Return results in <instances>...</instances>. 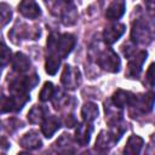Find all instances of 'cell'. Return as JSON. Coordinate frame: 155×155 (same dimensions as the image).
I'll return each mask as SVG.
<instances>
[{"instance_id": "28", "label": "cell", "mask_w": 155, "mask_h": 155, "mask_svg": "<svg viewBox=\"0 0 155 155\" xmlns=\"http://www.w3.org/2000/svg\"><path fill=\"white\" fill-rule=\"evenodd\" d=\"M65 124H67V126L68 127H73L74 125H75V120H74V117L70 115V116H68V119L65 120Z\"/></svg>"}, {"instance_id": "26", "label": "cell", "mask_w": 155, "mask_h": 155, "mask_svg": "<svg viewBox=\"0 0 155 155\" xmlns=\"http://www.w3.org/2000/svg\"><path fill=\"white\" fill-rule=\"evenodd\" d=\"M153 70H154V65L151 64V65L149 67V69H148V73H147V80L149 81L150 86H153V85H154V76H153Z\"/></svg>"}, {"instance_id": "15", "label": "cell", "mask_w": 155, "mask_h": 155, "mask_svg": "<svg viewBox=\"0 0 155 155\" xmlns=\"http://www.w3.org/2000/svg\"><path fill=\"white\" fill-rule=\"evenodd\" d=\"M12 68H13L15 71H17L19 74L25 73L30 68V61L24 53L17 52L12 58Z\"/></svg>"}, {"instance_id": "27", "label": "cell", "mask_w": 155, "mask_h": 155, "mask_svg": "<svg viewBox=\"0 0 155 155\" xmlns=\"http://www.w3.org/2000/svg\"><path fill=\"white\" fill-rule=\"evenodd\" d=\"M145 2H147L148 11L153 15V12H154V0H145Z\"/></svg>"}, {"instance_id": "18", "label": "cell", "mask_w": 155, "mask_h": 155, "mask_svg": "<svg viewBox=\"0 0 155 155\" xmlns=\"http://www.w3.org/2000/svg\"><path fill=\"white\" fill-rule=\"evenodd\" d=\"M113 144H114V140L111 139L109 132L107 133V132L102 131L98 134L97 139H96V149L99 150V151H107V150H109L113 147Z\"/></svg>"}, {"instance_id": "14", "label": "cell", "mask_w": 155, "mask_h": 155, "mask_svg": "<svg viewBox=\"0 0 155 155\" xmlns=\"http://www.w3.org/2000/svg\"><path fill=\"white\" fill-rule=\"evenodd\" d=\"M21 145L24 148V149H28V150H34V149H38L42 145V142H41V138L39 137V134L36 132H28L25 133L22 138H21Z\"/></svg>"}, {"instance_id": "10", "label": "cell", "mask_w": 155, "mask_h": 155, "mask_svg": "<svg viewBox=\"0 0 155 155\" xmlns=\"http://www.w3.org/2000/svg\"><path fill=\"white\" fill-rule=\"evenodd\" d=\"M92 125L91 122H81L78 125L76 130H75V140L81 145L85 147L88 144L90 139H91V134H92Z\"/></svg>"}, {"instance_id": "20", "label": "cell", "mask_w": 155, "mask_h": 155, "mask_svg": "<svg viewBox=\"0 0 155 155\" xmlns=\"http://www.w3.org/2000/svg\"><path fill=\"white\" fill-rule=\"evenodd\" d=\"M61 65V58L56 54L50 53L46 57V62H45V70L47 74L50 75H54L58 71V68Z\"/></svg>"}, {"instance_id": "12", "label": "cell", "mask_w": 155, "mask_h": 155, "mask_svg": "<svg viewBox=\"0 0 155 155\" xmlns=\"http://www.w3.org/2000/svg\"><path fill=\"white\" fill-rule=\"evenodd\" d=\"M59 127H61V122H59V120L56 116L45 117L44 121L41 122V132L47 138L52 137L58 131Z\"/></svg>"}, {"instance_id": "25", "label": "cell", "mask_w": 155, "mask_h": 155, "mask_svg": "<svg viewBox=\"0 0 155 155\" xmlns=\"http://www.w3.org/2000/svg\"><path fill=\"white\" fill-rule=\"evenodd\" d=\"M6 111H12L11 99L10 97H0V114Z\"/></svg>"}, {"instance_id": "8", "label": "cell", "mask_w": 155, "mask_h": 155, "mask_svg": "<svg viewBox=\"0 0 155 155\" xmlns=\"http://www.w3.org/2000/svg\"><path fill=\"white\" fill-rule=\"evenodd\" d=\"M153 105H154V97H153V93H147L144 96H140V97H133L130 107L134 108L137 111L144 114V113H149L151 109H153Z\"/></svg>"}, {"instance_id": "6", "label": "cell", "mask_w": 155, "mask_h": 155, "mask_svg": "<svg viewBox=\"0 0 155 155\" xmlns=\"http://www.w3.org/2000/svg\"><path fill=\"white\" fill-rule=\"evenodd\" d=\"M147 56L148 53L145 51H139L131 57L128 62V67H127V75L130 78H137L140 74L143 64L147 59Z\"/></svg>"}, {"instance_id": "22", "label": "cell", "mask_w": 155, "mask_h": 155, "mask_svg": "<svg viewBox=\"0 0 155 155\" xmlns=\"http://www.w3.org/2000/svg\"><path fill=\"white\" fill-rule=\"evenodd\" d=\"M11 17H12L11 7L7 4L1 2L0 4V25H6L11 21Z\"/></svg>"}, {"instance_id": "24", "label": "cell", "mask_w": 155, "mask_h": 155, "mask_svg": "<svg viewBox=\"0 0 155 155\" xmlns=\"http://www.w3.org/2000/svg\"><path fill=\"white\" fill-rule=\"evenodd\" d=\"M11 61V50L2 42H0V67L6 65Z\"/></svg>"}, {"instance_id": "3", "label": "cell", "mask_w": 155, "mask_h": 155, "mask_svg": "<svg viewBox=\"0 0 155 155\" xmlns=\"http://www.w3.org/2000/svg\"><path fill=\"white\" fill-rule=\"evenodd\" d=\"M98 64L102 69L110 71V73H117L120 69V58L119 56L110 48H107L102 51L98 56Z\"/></svg>"}, {"instance_id": "11", "label": "cell", "mask_w": 155, "mask_h": 155, "mask_svg": "<svg viewBox=\"0 0 155 155\" xmlns=\"http://www.w3.org/2000/svg\"><path fill=\"white\" fill-rule=\"evenodd\" d=\"M126 10V4L124 0H114L105 11V17L110 21H116L122 17Z\"/></svg>"}, {"instance_id": "21", "label": "cell", "mask_w": 155, "mask_h": 155, "mask_svg": "<svg viewBox=\"0 0 155 155\" xmlns=\"http://www.w3.org/2000/svg\"><path fill=\"white\" fill-rule=\"evenodd\" d=\"M44 119H45V111L39 105H34L28 113V120L30 124H41Z\"/></svg>"}, {"instance_id": "16", "label": "cell", "mask_w": 155, "mask_h": 155, "mask_svg": "<svg viewBox=\"0 0 155 155\" xmlns=\"http://www.w3.org/2000/svg\"><path fill=\"white\" fill-rule=\"evenodd\" d=\"M144 144V140L139 137V136H131L125 145V149H124V153L127 154V155H137L140 153L142 150V147Z\"/></svg>"}, {"instance_id": "13", "label": "cell", "mask_w": 155, "mask_h": 155, "mask_svg": "<svg viewBox=\"0 0 155 155\" xmlns=\"http://www.w3.org/2000/svg\"><path fill=\"white\" fill-rule=\"evenodd\" d=\"M133 97H134V96H133L132 93H130L128 91L117 90V91L113 94V97H111V103H113L115 107L122 109V108H125V107H127V105L131 104Z\"/></svg>"}, {"instance_id": "4", "label": "cell", "mask_w": 155, "mask_h": 155, "mask_svg": "<svg viewBox=\"0 0 155 155\" xmlns=\"http://www.w3.org/2000/svg\"><path fill=\"white\" fill-rule=\"evenodd\" d=\"M61 81L63 86L68 90H75L79 87L81 82V74L79 69L71 67V65H65L61 76Z\"/></svg>"}, {"instance_id": "5", "label": "cell", "mask_w": 155, "mask_h": 155, "mask_svg": "<svg viewBox=\"0 0 155 155\" xmlns=\"http://www.w3.org/2000/svg\"><path fill=\"white\" fill-rule=\"evenodd\" d=\"M58 8H59V16L62 18V22L65 25H71L76 22L78 12L70 0H59Z\"/></svg>"}, {"instance_id": "19", "label": "cell", "mask_w": 155, "mask_h": 155, "mask_svg": "<svg viewBox=\"0 0 155 155\" xmlns=\"http://www.w3.org/2000/svg\"><path fill=\"white\" fill-rule=\"evenodd\" d=\"M54 148L59 153H70V151H74V149H73V140L69 137V134H62L57 139V142L54 143Z\"/></svg>"}, {"instance_id": "7", "label": "cell", "mask_w": 155, "mask_h": 155, "mask_svg": "<svg viewBox=\"0 0 155 155\" xmlns=\"http://www.w3.org/2000/svg\"><path fill=\"white\" fill-rule=\"evenodd\" d=\"M125 29H126L125 25L121 23H113V24L108 25L103 31L104 42L108 45H113L122 36V34L125 33Z\"/></svg>"}, {"instance_id": "23", "label": "cell", "mask_w": 155, "mask_h": 155, "mask_svg": "<svg viewBox=\"0 0 155 155\" xmlns=\"http://www.w3.org/2000/svg\"><path fill=\"white\" fill-rule=\"evenodd\" d=\"M53 93H54V87L51 82H45L40 93H39V99L41 102H46L48 99H51L53 97Z\"/></svg>"}, {"instance_id": "1", "label": "cell", "mask_w": 155, "mask_h": 155, "mask_svg": "<svg viewBox=\"0 0 155 155\" xmlns=\"http://www.w3.org/2000/svg\"><path fill=\"white\" fill-rule=\"evenodd\" d=\"M131 39L138 44H148L151 41L153 31L149 24L144 19L138 18L133 22L131 29Z\"/></svg>"}, {"instance_id": "9", "label": "cell", "mask_w": 155, "mask_h": 155, "mask_svg": "<svg viewBox=\"0 0 155 155\" xmlns=\"http://www.w3.org/2000/svg\"><path fill=\"white\" fill-rule=\"evenodd\" d=\"M18 11L22 16L30 19H35L41 15V10L34 0H22L18 5Z\"/></svg>"}, {"instance_id": "2", "label": "cell", "mask_w": 155, "mask_h": 155, "mask_svg": "<svg viewBox=\"0 0 155 155\" xmlns=\"http://www.w3.org/2000/svg\"><path fill=\"white\" fill-rule=\"evenodd\" d=\"M74 46H75V38L71 34H62V35L58 34V38L56 40L53 48L50 50L48 52L58 56L62 59V58H65L73 51Z\"/></svg>"}, {"instance_id": "17", "label": "cell", "mask_w": 155, "mask_h": 155, "mask_svg": "<svg viewBox=\"0 0 155 155\" xmlns=\"http://www.w3.org/2000/svg\"><path fill=\"white\" fill-rule=\"evenodd\" d=\"M81 116L82 120L86 122H92L97 119L98 116V107L97 104L92 103V102H87L84 104L82 109H81Z\"/></svg>"}]
</instances>
